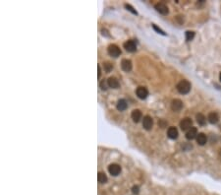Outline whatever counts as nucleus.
Segmentation results:
<instances>
[{
  "mask_svg": "<svg viewBox=\"0 0 221 195\" xmlns=\"http://www.w3.org/2000/svg\"><path fill=\"white\" fill-rule=\"evenodd\" d=\"M177 90L182 95H186L191 91V83L187 80H182L177 84Z\"/></svg>",
  "mask_w": 221,
  "mask_h": 195,
  "instance_id": "nucleus-1",
  "label": "nucleus"
},
{
  "mask_svg": "<svg viewBox=\"0 0 221 195\" xmlns=\"http://www.w3.org/2000/svg\"><path fill=\"white\" fill-rule=\"evenodd\" d=\"M107 51H108V54H109L110 56L115 57V58L118 57L121 54V50L116 45H110L109 47H108Z\"/></svg>",
  "mask_w": 221,
  "mask_h": 195,
  "instance_id": "nucleus-2",
  "label": "nucleus"
},
{
  "mask_svg": "<svg viewBox=\"0 0 221 195\" xmlns=\"http://www.w3.org/2000/svg\"><path fill=\"white\" fill-rule=\"evenodd\" d=\"M153 125V120L149 115H146L142 119V126L146 130H150Z\"/></svg>",
  "mask_w": 221,
  "mask_h": 195,
  "instance_id": "nucleus-3",
  "label": "nucleus"
},
{
  "mask_svg": "<svg viewBox=\"0 0 221 195\" xmlns=\"http://www.w3.org/2000/svg\"><path fill=\"white\" fill-rule=\"evenodd\" d=\"M108 171H109V173L111 175L116 176L121 173V167L117 164H112L108 167Z\"/></svg>",
  "mask_w": 221,
  "mask_h": 195,
  "instance_id": "nucleus-4",
  "label": "nucleus"
},
{
  "mask_svg": "<svg viewBox=\"0 0 221 195\" xmlns=\"http://www.w3.org/2000/svg\"><path fill=\"white\" fill-rule=\"evenodd\" d=\"M192 125H193V121L191 120V118H188V117L182 119L180 122V127L182 130H187L188 131V130L192 127Z\"/></svg>",
  "mask_w": 221,
  "mask_h": 195,
  "instance_id": "nucleus-5",
  "label": "nucleus"
},
{
  "mask_svg": "<svg viewBox=\"0 0 221 195\" xmlns=\"http://www.w3.org/2000/svg\"><path fill=\"white\" fill-rule=\"evenodd\" d=\"M124 49L129 52H135L137 50V45L134 40H127L124 43Z\"/></svg>",
  "mask_w": 221,
  "mask_h": 195,
  "instance_id": "nucleus-6",
  "label": "nucleus"
},
{
  "mask_svg": "<svg viewBox=\"0 0 221 195\" xmlns=\"http://www.w3.org/2000/svg\"><path fill=\"white\" fill-rule=\"evenodd\" d=\"M136 94H137V96L140 99L144 100V99L147 97V95H148V91H147V89L144 88V87H139V88L137 89V91H136Z\"/></svg>",
  "mask_w": 221,
  "mask_h": 195,
  "instance_id": "nucleus-7",
  "label": "nucleus"
},
{
  "mask_svg": "<svg viewBox=\"0 0 221 195\" xmlns=\"http://www.w3.org/2000/svg\"><path fill=\"white\" fill-rule=\"evenodd\" d=\"M197 129L195 127H191L186 133V138L188 140H193L197 138Z\"/></svg>",
  "mask_w": 221,
  "mask_h": 195,
  "instance_id": "nucleus-8",
  "label": "nucleus"
},
{
  "mask_svg": "<svg viewBox=\"0 0 221 195\" xmlns=\"http://www.w3.org/2000/svg\"><path fill=\"white\" fill-rule=\"evenodd\" d=\"M182 107H183V103H182V101L178 100V99H176V100H174L173 102H172V104H171L172 111H181V109H182Z\"/></svg>",
  "mask_w": 221,
  "mask_h": 195,
  "instance_id": "nucleus-9",
  "label": "nucleus"
},
{
  "mask_svg": "<svg viewBox=\"0 0 221 195\" xmlns=\"http://www.w3.org/2000/svg\"><path fill=\"white\" fill-rule=\"evenodd\" d=\"M121 67L125 72H130L132 70V62L129 59H123L121 62Z\"/></svg>",
  "mask_w": 221,
  "mask_h": 195,
  "instance_id": "nucleus-10",
  "label": "nucleus"
},
{
  "mask_svg": "<svg viewBox=\"0 0 221 195\" xmlns=\"http://www.w3.org/2000/svg\"><path fill=\"white\" fill-rule=\"evenodd\" d=\"M107 84L108 87H110L112 89H118L120 87V83H119V81L115 77H110L107 80Z\"/></svg>",
  "mask_w": 221,
  "mask_h": 195,
  "instance_id": "nucleus-11",
  "label": "nucleus"
},
{
  "mask_svg": "<svg viewBox=\"0 0 221 195\" xmlns=\"http://www.w3.org/2000/svg\"><path fill=\"white\" fill-rule=\"evenodd\" d=\"M131 117L134 120V122H139L142 117V113L140 109H134L131 113Z\"/></svg>",
  "mask_w": 221,
  "mask_h": 195,
  "instance_id": "nucleus-12",
  "label": "nucleus"
},
{
  "mask_svg": "<svg viewBox=\"0 0 221 195\" xmlns=\"http://www.w3.org/2000/svg\"><path fill=\"white\" fill-rule=\"evenodd\" d=\"M155 9L160 13V14H162V15H167L168 12H169V10H168V7H167L166 5H165V4H163V3H157L155 5Z\"/></svg>",
  "mask_w": 221,
  "mask_h": 195,
  "instance_id": "nucleus-13",
  "label": "nucleus"
},
{
  "mask_svg": "<svg viewBox=\"0 0 221 195\" xmlns=\"http://www.w3.org/2000/svg\"><path fill=\"white\" fill-rule=\"evenodd\" d=\"M127 107H128V104H127V102L124 100V99L119 100L118 103H117V105H116L117 109H118L119 111H124L126 109H127Z\"/></svg>",
  "mask_w": 221,
  "mask_h": 195,
  "instance_id": "nucleus-14",
  "label": "nucleus"
},
{
  "mask_svg": "<svg viewBox=\"0 0 221 195\" xmlns=\"http://www.w3.org/2000/svg\"><path fill=\"white\" fill-rule=\"evenodd\" d=\"M167 135L170 139H176L178 137V130L176 127H169L167 131Z\"/></svg>",
  "mask_w": 221,
  "mask_h": 195,
  "instance_id": "nucleus-15",
  "label": "nucleus"
},
{
  "mask_svg": "<svg viewBox=\"0 0 221 195\" xmlns=\"http://www.w3.org/2000/svg\"><path fill=\"white\" fill-rule=\"evenodd\" d=\"M208 119L211 124H215V123H217L218 120H219V116H218V114L216 113V112H210L208 116Z\"/></svg>",
  "mask_w": 221,
  "mask_h": 195,
  "instance_id": "nucleus-16",
  "label": "nucleus"
},
{
  "mask_svg": "<svg viewBox=\"0 0 221 195\" xmlns=\"http://www.w3.org/2000/svg\"><path fill=\"white\" fill-rule=\"evenodd\" d=\"M195 139H197V144H199V145H201V146H204V144L206 143V140H208V139H206V136L204 134V133H199Z\"/></svg>",
  "mask_w": 221,
  "mask_h": 195,
  "instance_id": "nucleus-17",
  "label": "nucleus"
},
{
  "mask_svg": "<svg viewBox=\"0 0 221 195\" xmlns=\"http://www.w3.org/2000/svg\"><path fill=\"white\" fill-rule=\"evenodd\" d=\"M195 117H197V123H199L200 125H204V124H206V116H204V114L197 113Z\"/></svg>",
  "mask_w": 221,
  "mask_h": 195,
  "instance_id": "nucleus-18",
  "label": "nucleus"
},
{
  "mask_svg": "<svg viewBox=\"0 0 221 195\" xmlns=\"http://www.w3.org/2000/svg\"><path fill=\"white\" fill-rule=\"evenodd\" d=\"M97 180L99 183H106L107 182V176L104 173H99L97 175Z\"/></svg>",
  "mask_w": 221,
  "mask_h": 195,
  "instance_id": "nucleus-19",
  "label": "nucleus"
},
{
  "mask_svg": "<svg viewBox=\"0 0 221 195\" xmlns=\"http://www.w3.org/2000/svg\"><path fill=\"white\" fill-rule=\"evenodd\" d=\"M194 36H195V33H194V32H190V31L186 32V40H187L188 42L192 40L193 38H194Z\"/></svg>",
  "mask_w": 221,
  "mask_h": 195,
  "instance_id": "nucleus-20",
  "label": "nucleus"
},
{
  "mask_svg": "<svg viewBox=\"0 0 221 195\" xmlns=\"http://www.w3.org/2000/svg\"><path fill=\"white\" fill-rule=\"evenodd\" d=\"M103 67H104V70L106 71L107 73H109L110 71L113 69V65H112L111 63H109V62H105L104 65H103Z\"/></svg>",
  "mask_w": 221,
  "mask_h": 195,
  "instance_id": "nucleus-21",
  "label": "nucleus"
},
{
  "mask_svg": "<svg viewBox=\"0 0 221 195\" xmlns=\"http://www.w3.org/2000/svg\"><path fill=\"white\" fill-rule=\"evenodd\" d=\"M125 7L127 8V10H129V11H130L131 13H133V14H135V15H137V14H138V13H137V11H136L135 9L133 8L132 6L130 5V4H125Z\"/></svg>",
  "mask_w": 221,
  "mask_h": 195,
  "instance_id": "nucleus-22",
  "label": "nucleus"
},
{
  "mask_svg": "<svg viewBox=\"0 0 221 195\" xmlns=\"http://www.w3.org/2000/svg\"><path fill=\"white\" fill-rule=\"evenodd\" d=\"M152 28H153L154 30H155V31L157 32L158 34H161V35H163V36H166V34H165L164 32H163V31H162V30H161V29H159V28H158V27H156L155 25H152Z\"/></svg>",
  "mask_w": 221,
  "mask_h": 195,
  "instance_id": "nucleus-23",
  "label": "nucleus"
},
{
  "mask_svg": "<svg viewBox=\"0 0 221 195\" xmlns=\"http://www.w3.org/2000/svg\"><path fill=\"white\" fill-rule=\"evenodd\" d=\"M107 86H108V84H107V82H105V81H102L100 83V88L102 89V90H106Z\"/></svg>",
  "mask_w": 221,
  "mask_h": 195,
  "instance_id": "nucleus-24",
  "label": "nucleus"
},
{
  "mask_svg": "<svg viewBox=\"0 0 221 195\" xmlns=\"http://www.w3.org/2000/svg\"><path fill=\"white\" fill-rule=\"evenodd\" d=\"M132 191H133V193H134V194H138V193H139V191H140V188H139V186H137V185H135V186H133V188H132Z\"/></svg>",
  "mask_w": 221,
  "mask_h": 195,
  "instance_id": "nucleus-25",
  "label": "nucleus"
},
{
  "mask_svg": "<svg viewBox=\"0 0 221 195\" xmlns=\"http://www.w3.org/2000/svg\"><path fill=\"white\" fill-rule=\"evenodd\" d=\"M97 69H98V77H100V75H101V69H100V66H99V65L97 66Z\"/></svg>",
  "mask_w": 221,
  "mask_h": 195,
  "instance_id": "nucleus-26",
  "label": "nucleus"
},
{
  "mask_svg": "<svg viewBox=\"0 0 221 195\" xmlns=\"http://www.w3.org/2000/svg\"><path fill=\"white\" fill-rule=\"evenodd\" d=\"M220 80H221V74H220Z\"/></svg>",
  "mask_w": 221,
  "mask_h": 195,
  "instance_id": "nucleus-27",
  "label": "nucleus"
}]
</instances>
